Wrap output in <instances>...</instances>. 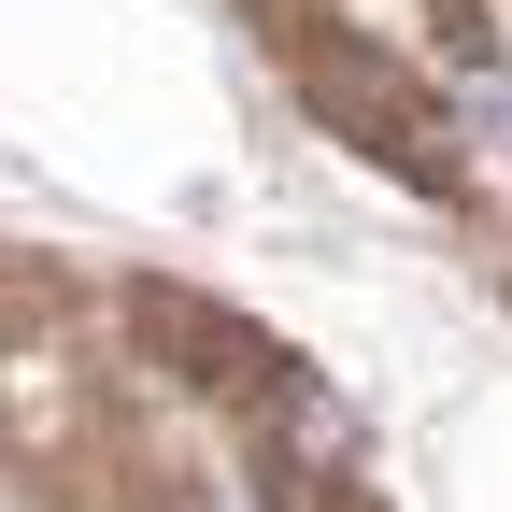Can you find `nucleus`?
I'll use <instances>...</instances> for the list:
<instances>
[{
    "label": "nucleus",
    "mask_w": 512,
    "mask_h": 512,
    "mask_svg": "<svg viewBox=\"0 0 512 512\" xmlns=\"http://www.w3.org/2000/svg\"><path fill=\"white\" fill-rule=\"evenodd\" d=\"M470 128H484V143H512V86H470Z\"/></svg>",
    "instance_id": "1"
}]
</instances>
